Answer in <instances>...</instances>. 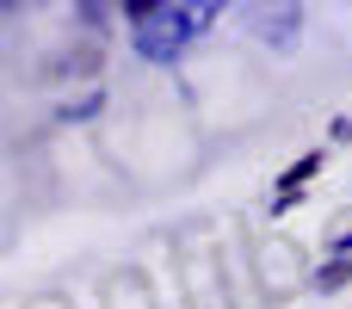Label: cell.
<instances>
[{"instance_id":"3","label":"cell","mask_w":352,"mask_h":309,"mask_svg":"<svg viewBox=\"0 0 352 309\" xmlns=\"http://www.w3.org/2000/svg\"><path fill=\"white\" fill-rule=\"evenodd\" d=\"M346 279H352V260H334V266H328V273L316 279V291H340Z\"/></svg>"},{"instance_id":"4","label":"cell","mask_w":352,"mask_h":309,"mask_svg":"<svg viewBox=\"0 0 352 309\" xmlns=\"http://www.w3.org/2000/svg\"><path fill=\"white\" fill-rule=\"evenodd\" d=\"M328 242H340V248H346V242H352V211H340V217L328 223Z\"/></svg>"},{"instance_id":"1","label":"cell","mask_w":352,"mask_h":309,"mask_svg":"<svg viewBox=\"0 0 352 309\" xmlns=\"http://www.w3.org/2000/svg\"><path fill=\"white\" fill-rule=\"evenodd\" d=\"M130 19H136V50L148 62H173L198 37V12L192 6H130Z\"/></svg>"},{"instance_id":"2","label":"cell","mask_w":352,"mask_h":309,"mask_svg":"<svg viewBox=\"0 0 352 309\" xmlns=\"http://www.w3.org/2000/svg\"><path fill=\"white\" fill-rule=\"evenodd\" d=\"M316 167H322V155H303V161H297V167H291V173L278 180V198H272V211H285L291 198H303V180H309Z\"/></svg>"}]
</instances>
